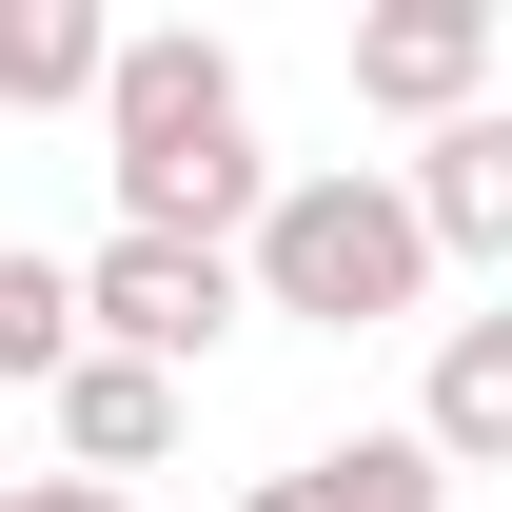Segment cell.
I'll use <instances>...</instances> for the list:
<instances>
[{"mask_svg": "<svg viewBox=\"0 0 512 512\" xmlns=\"http://www.w3.org/2000/svg\"><path fill=\"white\" fill-rule=\"evenodd\" d=\"M0 512H20V473H0Z\"/></svg>", "mask_w": 512, "mask_h": 512, "instance_id": "obj_12", "label": "cell"}, {"mask_svg": "<svg viewBox=\"0 0 512 512\" xmlns=\"http://www.w3.org/2000/svg\"><path fill=\"white\" fill-rule=\"evenodd\" d=\"M237 316H316V335H394L434 316V256H414V217H394L375 158H335V178H276L237 237Z\"/></svg>", "mask_w": 512, "mask_h": 512, "instance_id": "obj_2", "label": "cell"}, {"mask_svg": "<svg viewBox=\"0 0 512 512\" xmlns=\"http://www.w3.org/2000/svg\"><path fill=\"white\" fill-rule=\"evenodd\" d=\"M40 434H60L79 493H138V473L178 453V375H138V355H60V375H40Z\"/></svg>", "mask_w": 512, "mask_h": 512, "instance_id": "obj_5", "label": "cell"}, {"mask_svg": "<svg viewBox=\"0 0 512 512\" xmlns=\"http://www.w3.org/2000/svg\"><path fill=\"white\" fill-rule=\"evenodd\" d=\"M394 217H414V256H434V276H473V256H512V119H493V99L414 138V178H394Z\"/></svg>", "mask_w": 512, "mask_h": 512, "instance_id": "obj_6", "label": "cell"}, {"mask_svg": "<svg viewBox=\"0 0 512 512\" xmlns=\"http://www.w3.org/2000/svg\"><path fill=\"white\" fill-rule=\"evenodd\" d=\"M60 296H79V355L197 375V355L237 335V256H178V237H99V256H60Z\"/></svg>", "mask_w": 512, "mask_h": 512, "instance_id": "obj_3", "label": "cell"}, {"mask_svg": "<svg viewBox=\"0 0 512 512\" xmlns=\"http://www.w3.org/2000/svg\"><path fill=\"white\" fill-rule=\"evenodd\" d=\"M99 178H119V237L237 256V237H256V197H276V158H256V79H237V40H197V20L119 40V60H99Z\"/></svg>", "mask_w": 512, "mask_h": 512, "instance_id": "obj_1", "label": "cell"}, {"mask_svg": "<svg viewBox=\"0 0 512 512\" xmlns=\"http://www.w3.org/2000/svg\"><path fill=\"white\" fill-rule=\"evenodd\" d=\"M355 99H375V119H473V99H493V0H375V20H355Z\"/></svg>", "mask_w": 512, "mask_h": 512, "instance_id": "obj_4", "label": "cell"}, {"mask_svg": "<svg viewBox=\"0 0 512 512\" xmlns=\"http://www.w3.org/2000/svg\"><path fill=\"white\" fill-rule=\"evenodd\" d=\"M414 453H434V473H493V453H512V316H434V394H414Z\"/></svg>", "mask_w": 512, "mask_h": 512, "instance_id": "obj_7", "label": "cell"}, {"mask_svg": "<svg viewBox=\"0 0 512 512\" xmlns=\"http://www.w3.org/2000/svg\"><path fill=\"white\" fill-rule=\"evenodd\" d=\"M20 512H138V493H79V473H40V493H20Z\"/></svg>", "mask_w": 512, "mask_h": 512, "instance_id": "obj_11", "label": "cell"}, {"mask_svg": "<svg viewBox=\"0 0 512 512\" xmlns=\"http://www.w3.org/2000/svg\"><path fill=\"white\" fill-rule=\"evenodd\" d=\"M237 512H453V473L414 434H335V453H296V473H256Z\"/></svg>", "mask_w": 512, "mask_h": 512, "instance_id": "obj_9", "label": "cell"}, {"mask_svg": "<svg viewBox=\"0 0 512 512\" xmlns=\"http://www.w3.org/2000/svg\"><path fill=\"white\" fill-rule=\"evenodd\" d=\"M60 355H79V296H60V256H40V237H0V394H40Z\"/></svg>", "mask_w": 512, "mask_h": 512, "instance_id": "obj_10", "label": "cell"}, {"mask_svg": "<svg viewBox=\"0 0 512 512\" xmlns=\"http://www.w3.org/2000/svg\"><path fill=\"white\" fill-rule=\"evenodd\" d=\"M99 60H119L99 0H0V119H99Z\"/></svg>", "mask_w": 512, "mask_h": 512, "instance_id": "obj_8", "label": "cell"}]
</instances>
